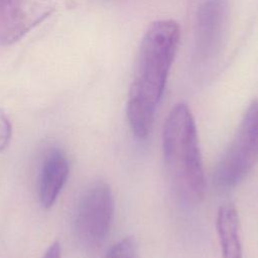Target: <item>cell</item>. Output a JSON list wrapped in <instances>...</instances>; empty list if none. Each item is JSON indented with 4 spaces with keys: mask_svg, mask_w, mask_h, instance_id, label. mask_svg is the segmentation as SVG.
Wrapping results in <instances>:
<instances>
[{
    "mask_svg": "<svg viewBox=\"0 0 258 258\" xmlns=\"http://www.w3.org/2000/svg\"><path fill=\"white\" fill-rule=\"evenodd\" d=\"M179 37L178 24L161 19L151 23L141 40L127 102L129 126L138 139H145L150 132Z\"/></svg>",
    "mask_w": 258,
    "mask_h": 258,
    "instance_id": "obj_1",
    "label": "cell"
},
{
    "mask_svg": "<svg viewBox=\"0 0 258 258\" xmlns=\"http://www.w3.org/2000/svg\"><path fill=\"white\" fill-rule=\"evenodd\" d=\"M166 168L176 194L186 203L203 200L206 178L194 115L184 103L170 110L162 132Z\"/></svg>",
    "mask_w": 258,
    "mask_h": 258,
    "instance_id": "obj_2",
    "label": "cell"
},
{
    "mask_svg": "<svg viewBox=\"0 0 258 258\" xmlns=\"http://www.w3.org/2000/svg\"><path fill=\"white\" fill-rule=\"evenodd\" d=\"M258 162V101L246 109L238 130L220 159L215 180L221 187L240 183Z\"/></svg>",
    "mask_w": 258,
    "mask_h": 258,
    "instance_id": "obj_3",
    "label": "cell"
},
{
    "mask_svg": "<svg viewBox=\"0 0 258 258\" xmlns=\"http://www.w3.org/2000/svg\"><path fill=\"white\" fill-rule=\"evenodd\" d=\"M114 215V198L110 185L96 180L83 191L77 204L74 229L79 242L96 249L106 240Z\"/></svg>",
    "mask_w": 258,
    "mask_h": 258,
    "instance_id": "obj_4",
    "label": "cell"
},
{
    "mask_svg": "<svg viewBox=\"0 0 258 258\" xmlns=\"http://www.w3.org/2000/svg\"><path fill=\"white\" fill-rule=\"evenodd\" d=\"M229 14V0H202L195 24L194 61L196 66L210 64L223 45Z\"/></svg>",
    "mask_w": 258,
    "mask_h": 258,
    "instance_id": "obj_5",
    "label": "cell"
},
{
    "mask_svg": "<svg viewBox=\"0 0 258 258\" xmlns=\"http://www.w3.org/2000/svg\"><path fill=\"white\" fill-rule=\"evenodd\" d=\"M53 9L50 0H0V44L17 42Z\"/></svg>",
    "mask_w": 258,
    "mask_h": 258,
    "instance_id": "obj_6",
    "label": "cell"
},
{
    "mask_svg": "<svg viewBox=\"0 0 258 258\" xmlns=\"http://www.w3.org/2000/svg\"><path fill=\"white\" fill-rule=\"evenodd\" d=\"M70 172L66 152L51 148L44 156L38 178V198L44 209L51 208L61 192Z\"/></svg>",
    "mask_w": 258,
    "mask_h": 258,
    "instance_id": "obj_7",
    "label": "cell"
},
{
    "mask_svg": "<svg viewBox=\"0 0 258 258\" xmlns=\"http://www.w3.org/2000/svg\"><path fill=\"white\" fill-rule=\"evenodd\" d=\"M216 227L222 257L243 258L239 215L236 207L233 204H224L219 208Z\"/></svg>",
    "mask_w": 258,
    "mask_h": 258,
    "instance_id": "obj_8",
    "label": "cell"
},
{
    "mask_svg": "<svg viewBox=\"0 0 258 258\" xmlns=\"http://www.w3.org/2000/svg\"><path fill=\"white\" fill-rule=\"evenodd\" d=\"M137 243L133 237H125L114 244L105 258H136Z\"/></svg>",
    "mask_w": 258,
    "mask_h": 258,
    "instance_id": "obj_9",
    "label": "cell"
},
{
    "mask_svg": "<svg viewBox=\"0 0 258 258\" xmlns=\"http://www.w3.org/2000/svg\"><path fill=\"white\" fill-rule=\"evenodd\" d=\"M12 136V123L6 112L0 108V152L8 146Z\"/></svg>",
    "mask_w": 258,
    "mask_h": 258,
    "instance_id": "obj_10",
    "label": "cell"
},
{
    "mask_svg": "<svg viewBox=\"0 0 258 258\" xmlns=\"http://www.w3.org/2000/svg\"><path fill=\"white\" fill-rule=\"evenodd\" d=\"M42 258H62L59 242L54 241L51 245H49V247L45 250Z\"/></svg>",
    "mask_w": 258,
    "mask_h": 258,
    "instance_id": "obj_11",
    "label": "cell"
}]
</instances>
